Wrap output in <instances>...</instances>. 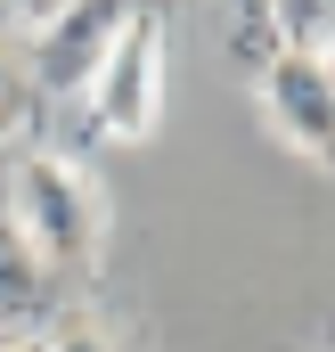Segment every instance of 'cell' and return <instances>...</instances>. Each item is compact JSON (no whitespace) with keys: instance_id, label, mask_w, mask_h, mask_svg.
<instances>
[{"instance_id":"cell-1","label":"cell","mask_w":335,"mask_h":352,"mask_svg":"<svg viewBox=\"0 0 335 352\" xmlns=\"http://www.w3.org/2000/svg\"><path fill=\"white\" fill-rule=\"evenodd\" d=\"M8 230L41 270H74L82 278V270L106 263V230H115L106 180L82 156H66V148H25L8 164Z\"/></svg>"},{"instance_id":"cell-2","label":"cell","mask_w":335,"mask_h":352,"mask_svg":"<svg viewBox=\"0 0 335 352\" xmlns=\"http://www.w3.org/2000/svg\"><path fill=\"white\" fill-rule=\"evenodd\" d=\"M164 115V16L156 8H123L106 58L82 90V123L98 140H148Z\"/></svg>"},{"instance_id":"cell-3","label":"cell","mask_w":335,"mask_h":352,"mask_svg":"<svg viewBox=\"0 0 335 352\" xmlns=\"http://www.w3.org/2000/svg\"><path fill=\"white\" fill-rule=\"evenodd\" d=\"M253 90H262L270 131H278L294 156H311L319 173H335V74H327V58H319L311 41H286L278 58L253 66Z\"/></svg>"},{"instance_id":"cell-4","label":"cell","mask_w":335,"mask_h":352,"mask_svg":"<svg viewBox=\"0 0 335 352\" xmlns=\"http://www.w3.org/2000/svg\"><path fill=\"white\" fill-rule=\"evenodd\" d=\"M115 25H123V8H82V0H66V8L8 16V41H16L33 90H90L106 41H115Z\"/></svg>"},{"instance_id":"cell-5","label":"cell","mask_w":335,"mask_h":352,"mask_svg":"<svg viewBox=\"0 0 335 352\" xmlns=\"http://www.w3.org/2000/svg\"><path fill=\"white\" fill-rule=\"evenodd\" d=\"M33 107H41V90L25 74L16 41H8V16H0V148H16V140L33 131Z\"/></svg>"},{"instance_id":"cell-6","label":"cell","mask_w":335,"mask_h":352,"mask_svg":"<svg viewBox=\"0 0 335 352\" xmlns=\"http://www.w3.org/2000/svg\"><path fill=\"white\" fill-rule=\"evenodd\" d=\"M49 352H123V336H115V328L74 320V328H58V336H49Z\"/></svg>"},{"instance_id":"cell-7","label":"cell","mask_w":335,"mask_h":352,"mask_svg":"<svg viewBox=\"0 0 335 352\" xmlns=\"http://www.w3.org/2000/svg\"><path fill=\"white\" fill-rule=\"evenodd\" d=\"M311 50L327 58V74H335V16H327V25H319V33H311Z\"/></svg>"},{"instance_id":"cell-8","label":"cell","mask_w":335,"mask_h":352,"mask_svg":"<svg viewBox=\"0 0 335 352\" xmlns=\"http://www.w3.org/2000/svg\"><path fill=\"white\" fill-rule=\"evenodd\" d=\"M0 352H49V336H8Z\"/></svg>"}]
</instances>
